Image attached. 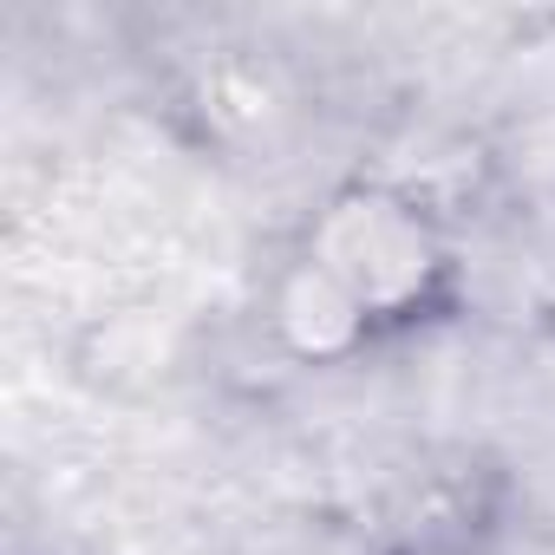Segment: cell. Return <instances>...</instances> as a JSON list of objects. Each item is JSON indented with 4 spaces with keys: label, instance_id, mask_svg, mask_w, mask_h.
Returning <instances> with one entry per match:
<instances>
[{
    "label": "cell",
    "instance_id": "cell-2",
    "mask_svg": "<svg viewBox=\"0 0 555 555\" xmlns=\"http://www.w3.org/2000/svg\"><path fill=\"white\" fill-rule=\"evenodd\" d=\"M503 470L477 451H451L425 464L386 503V555H483L503 529Z\"/></svg>",
    "mask_w": 555,
    "mask_h": 555
},
{
    "label": "cell",
    "instance_id": "cell-1",
    "mask_svg": "<svg viewBox=\"0 0 555 555\" xmlns=\"http://www.w3.org/2000/svg\"><path fill=\"white\" fill-rule=\"evenodd\" d=\"M288 255H301L340 295L373 353L425 340L470 314V255L457 209L405 170L373 164L334 177L288 235Z\"/></svg>",
    "mask_w": 555,
    "mask_h": 555
},
{
    "label": "cell",
    "instance_id": "cell-3",
    "mask_svg": "<svg viewBox=\"0 0 555 555\" xmlns=\"http://www.w3.org/2000/svg\"><path fill=\"white\" fill-rule=\"evenodd\" d=\"M261 327L295 366H353V360L373 353L366 327L340 308V295L288 248L274 261L268 288H261Z\"/></svg>",
    "mask_w": 555,
    "mask_h": 555
}]
</instances>
